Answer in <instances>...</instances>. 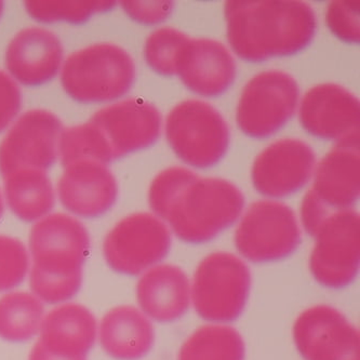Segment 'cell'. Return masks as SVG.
<instances>
[{"instance_id": "cell-1", "label": "cell", "mask_w": 360, "mask_h": 360, "mask_svg": "<svg viewBox=\"0 0 360 360\" xmlns=\"http://www.w3.org/2000/svg\"><path fill=\"white\" fill-rule=\"evenodd\" d=\"M148 201L179 239L193 245L212 240L234 225L245 206L243 193L232 183L201 178L181 167L166 169L154 179Z\"/></svg>"}, {"instance_id": "cell-2", "label": "cell", "mask_w": 360, "mask_h": 360, "mask_svg": "<svg viewBox=\"0 0 360 360\" xmlns=\"http://www.w3.org/2000/svg\"><path fill=\"white\" fill-rule=\"evenodd\" d=\"M225 18L229 45L251 63L302 51L317 28L315 12L303 1L232 0L225 3Z\"/></svg>"}, {"instance_id": "cell-3", "label": "cell", "mask_w": 360, "mask_h": 360, "mask_svg": "<svg viewBox=\"0 0 360 360\" xmlns=\"http://www.w3.org/2000/svg\"><path fill=\"white\" fill-rule=\"evenodd\" d=\"M89 250V233L77 219L54 213L36 223L30 235L34 295L48 304L75 297Z\"/></svg>"}, {"instance_id": "cell-4", "label": "cell", "mask_w": 360, "mask_h": 360, "mask_svg": "<svg viewBox=\"0 0 360 360\" xmlns=\"http://www.w3.org/2000/svg\"><path fill=\"white\" fill-rule=\"evenodd\" d=\"M136 79V66L118 46L98 44L70 54L61 72L62 87L80 103H104L122 98Z\"/></svg>"}, {"instance_id": "cell-5", "label": "cell", "mask_w": 360, "mask_h": 360, "mask_svg": "<svg viewBox=\"0 0 360 360\" xmlns=\"http://www.w3.org/2000/svg\"><path fill=\"white\" fill-rule=\"evenodd\" d=\"M359 142L337 143L316 169L315 180L301 207V218L311 237L335 213L349 210L360 191Z\"/></svg>"}, {"instance_id": "cell-6", "label": "cell", "mask_w": 360, "mask_h": 360, "mask_svg": "<svg viewBox=\"0 0 360 360\" xmlns=\"http://www.w3.org/2000/svg\"><path fill=\"white\" fill-rule=\"evenodd\" d=\"M251 273L246 263L227 252L211 253L197 267L191 300L201 319L211 323L236 321L250 295Z\"/></svg>"}, {"instance_id": "cell-7", "label": "cell", "mask_w": 360, "mask_h": 360, "mask_svg": "<svg viewBox=\"0 0 360 360\" xmlns=\"http://www.w3.org/2000/svg\"><path fill=\"white\" fill-rule=\"evenodd\" d=\"M166 136L171 148L191 167L208 169L226 154L229 130L220 112L204 101L187 100L168 115Z\"/></svg>"}, {"instance_id": "cell-8", "label": "cell", "mask_w": 360, "mask_h": 360, "mask_svg": "<svg viewBox=\"0 0 360 360\" xmlns=\"http://www.w3.org/2000/svg\"><path fill=\"white\" fill-rule=\"evenodd\" d=\"M87 124L96 141L98 162L108 165L152 146L160 138L162 116L142 98H127L98 110Z\"/></svg>"}, {"instance_id": "cell-9", "label": "cell", "mask_w": 360, "mask_h": 360, "mask_svg": "<svg viewBox=\"0 0 360 360\" xmlns=\"http://www.w3.org/2000/svg\"><path fill=\"white\" fill-rule=\"evenodd\" d=\"M301 243L295 211L278 201H257L249 207L235 233L237 250L257 264L292 255Z\"/></svg>"}, {"instance_id": "cell-10", "label": "cell", "mask_w": 360, "mask_h": 360, "mask_svg": "<svg viewBox=\"0 0 360 360\" xmlns=\"http://www.w3.org/2000/svg\"><path fill=\"white\" fill-rule=\"evenodd\" d=\"M299 87L289 74L269 70L243 88L237 108L239 129L246 136L264 139L276 134L295 115Z\"/></svg>"}, {"instance_id": "cell-11", "label": "cell", "mask_w": 360, "mask_h": 360, "mask_svg": "<svg viewBox=\"0 0 360 360\" xmlns=\"http://www.w3.org/2000/svg\"><path fill=\"white\" fill-rule=\"evenodd\" d=\"M170 248L167 225L150 213H136L120 221L108 233L103 255L112 271L136 276L164 260Z\"/></svg>"}, {"instance_id": "cell-12", "label": "cell", "mask_w": 360, "mask_h": 360, "mask_svg": "<svg viewBox=\"0 0 360 360\" xmlns=\"http://www.w3.org/2000/svg\"><path fill=\"white\" fill-rule=\"evenodd\" d=\"M359 213L342 211L325 221L315 235L309 269L317 283L329 289L351 285L359 271Z\"/></svg>"}, {"instance_id": "cell-13", "label": "cell", "mask_w": 360, "mask_h": 360, "mask_svg": "<svg viewBox=\"0 0 360 360\" xmlns=\"http://www.w3.org/2000/svg\"><path fill=\"white\" fill-rule=\"evenodd\" d=\"M62 122L45 110L22 115L0 143V174L36 169L47 171L59 156Z\"/></svg>"}, {"instance_id": "cell-14", "label": "cell", "mask_w": 360, "mask_h": 360, "mask_svg": "<svg viewBox=\"0 0 360 360\" xmlns=\"http://www.w3.org/2000/svg\"><path fill=\"white\" fill-rule=\"evenodd\" d=\"M293 339L305 360H360L358 330L328 305L303 311L293 326Z\"/></svg>"}, {"instance_id": "cell-15", "label": "cell", "mask_w": 360, "mask_h": 360, "mask_svg": "<svg viewBox=\"0 0 360 360\" xmlns=\"http://www.w3.org/2000/svg\"><path fill=\"white\" fill-rule=\"evenodd\" d=\"M300 122L316 138L359 142V101L339 84H319L302 100Z\"/></svg>"}, {"instance_id": "cell-16", "label": "cell", "mask_w": 360, "mask_h": 360, "mask_svg": "<svg viewBox=\"0 0 360 360\" xmlns=\"http://www.w3.org/2000/svg\"><path fill=\"white\" fill-rule=\"evenodd\" d=\"M316 156L303 141H277L265 148L252 167V183L263 196L283 198L299 192L313 176Z\"/></svg>"}, {"instance_id": "cell-17", "label": "cell", "mask_w": 360, "mask_h": 360, "mask_svg": "<svg viewBox=\"0 0 360 360\" xmlns=\"http://www.w3.org/2000/svg\"><path fill=\"white\" fill-rule=\"evenodd\" d=\"M96 335L98 325L89 309L61 305L44 319L28 360H87Z\"/></svg>"}, {"instance_id": "cell-18", "label": "cell", "mask_w": 360, "mask_h": 360, "mask_svg": "<svg viewBox=\"0 0 360 360\" xmlns=\"http://www.w3.org/2000/svg\"><path fill=\"white\" fill-rule=\"evenodd\" d=\"M58 194L66 210L82 218L94 219L114 206L118 187L106 165L79 160L65 167L58 182Z\"/></svg>"}, {"instance_id": "cell-19", "label": "cell", "mask_w": 360, "mask_h": 360, "mask_svg": "<svg viewBox=\"0 0 360 360\" xmlns=\"http://www.w3.org/2000/svg\"><path fill=\"white\" fill-rule=\"evenodd\" d=\"M176 74L191 91L214 98L232 86L236 64L221 42L190 38L179 52Z\"/></svg>"}, {"instance_id": "cell-20", "label": "cell", "mask_w": 360, "mask_h": 360, "mask_svg": "<svg viewBox=\"0 0 360 360\" xmlns=\"http://www.w3.org/2000/svg\"><path fill=\"white\" fill-rule=\"evenodd\" d=\"M63 61L61 41L41 27L25 28L15 35L6 52V66L14 79L28 87L47 84Z\"/></svg>"}, {"instance_id": "cell-21", "label": "cell", "mask_w": 360, "mask_h": 360, "mask_svg": "<svg viewBox=\"0 0 360 360\" xmlns=\"http://www.w3.org/2000/svg\"><path fill=\"white\" fill-rule=\"evenodd\" d=\"M136 299L144 315L158 323H172L190 309V281L180 267L156 265L143 273Z\"/></svg>"}, {"instance_id": "cell-22", "label": "cell", "mask_w": 360, "mask_h": 360, "mask_svg": "<svg viewBox=\"0 0 360 360\" xmlns=\"http://www.w3.org/2000/svg\"><path fill=\"white\" fill-rule=\"evenodd\" d=\"M98 335L104 351L117 360L146 357L155 342L152 323L134 307H118L108 311L102 319Z\"/></svg>"}, {"instance_id": "cell-23", "label": "cell", "mask_w": 360, "mask_h": 360, "mask_svg": "<svg viewBox=\"0 0 360 360\" xmlns=\"http://www.w3.org/2000/svg\"><path fill=\"white\" fill-rule=\"evenodd\" d=\"M5 197L12 212L24 222L47 215L56 202L53 186L46 171L23 169L4 178Z\"/></svg>"}, {"instance_id": "cell-24", "label": "cell", "mask_w": 360, "mask_h": 360, "mask_svg": "<svg viewBox=\"0 0 360 360\" xmlns=\"http://www.w3.org/2000/svg\"><path fill=\"white\" fill-rule=\"evenodd\" d=\"M45 319L42 301L27 292H10L0 297V338L22 343L38 335Z\"/></svg>"}, {"instance_id": "cell-25", "label": "cell", "mask_w": 360, "mask_h": 360, "mask_svg": "<svg viewBox=\"0 0 360 360\" xmlns=\"http://www.w3.org/2000/svg\"><path fill=\"white\" fill-rule=\"evenodd\" d=\"M246 347L234 328L207 325L199 328L183 344L178 360H245Z\"/></svg>"}, {"instance_id": "cell-26", "label": "cell", "mask_w": 360, "mask_h": 360, "mask_svg": "<svg viewBox=\"0 0 360 360\" xmlns=\"http://www.w3.org/2000/svg\"><path fill=\"white\" fill-rule=\"evenodd\" d=\"M116 1L108 0H28L26 11L41 23L68 22L82 24L96 13L110 11Z\"/></svg>"}, {"instance_id": "cell-27", "label": "cell", "mask_w": 360, "mask_h": 360, "mask_svg": "<svg viewBox=\"0 0 360 360\" xmlns=\"http://www.w3.org/2000/svg\"><path fill=\"white\" fill-rule=\"evenodd\" d=\"M190 38L185 34L165 27L157 30L148 38L144 47L146 63L162 76L176 75L179 52Z\"/></svg>"}, {"instance_id": "cell-28", "label": "cell", "mask_w": 360, "mask_h": 360, "mask_svg": "<svg viewBox=\"0 0 360 360\" xmlns=\"http://www.w3.org/2000/svg\"><path fill=\"white\" fill-rule=\"evenodd\" d=\"M30 269V255L18 239L0 235V292L23 283Z\"/></svg>"}, {"instance_id": "cell-29", "label": "cell", "mask_w": 360, "mask_h": 360, "mask_svg": "<svg viewBox=\"0 0 360 360\" xmlns=\"http://www.w3.org/2000/svg\"><path fill=\"white\" fill-rule=\"evenodd\" d=\"M330 31L345 42H359V1H333L327 11Z\"/></svg>"}, {"instance_id": "cell-30", "label": "cell", "mask_w": 360, "mask_h": 360, "mask_svg": "<svg viewBox=\"0 0 360 360\" xmlns=\"http://www.w3.org/2000/svg\"><path fill=\"white\" fill-rule=\"evenodd\" d=\"M22 106V96L18 84L0 70V132L17 117Z\"/></svg>"}, {"instance_id": "cell-31", "label": "cell", "mask_w": 360, "mask_h": 360, "mask_svg": "<svg viewBox=\"0 0 360 360\" xmlns=\"http://www.w3.org/2000/svg\"><path fill=\"white\" fill-rule=\"evenodd\" d=\"M122 7L129 17L143 24L165 21L174 10L172 1H122Z\"/></svg>"}, {"instance_id": "cell-32", "label": "cell", "mask_w": 360, "mask_h": 360, "mask_svg": "<svg viewBox=\"0 0 360 360\" xmlns=\"http://www.w3.org/2000/svg\"><path fill=\"white\" fill-rule=\"evenodd\" d=\"M4 214V200H3V195H1V191H0V219L3 217Z\"/></svg>"}, {"instance_id": "cell-33", "label": "cell", "mask_w": 360, "mask_h": 360, "mask_svg": "<svg viewBox=\"0 0 360 360\" xmlns=\"http://www.w3.org/2000/svg\"><path fill=\"white\" fill-rule=\"evenodd\" d=\"M4 9V4L0 1V17H1V13H3Z\"/></svg>"}]
</instances>
